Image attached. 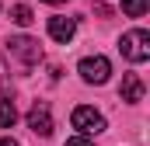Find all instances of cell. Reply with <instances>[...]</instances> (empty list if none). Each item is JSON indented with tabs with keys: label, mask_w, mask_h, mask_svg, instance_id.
Returning a JSON list of instances; mask_svg holds the SVG:
<instances>
[{
	"label": "cell",
	"mask_w": 150,
	"mask_h": 146,
	"mask_svg": "<svg viewBox=\"0 0 150 146\" xmlns=\"http://www.w3.org/2000/svg\"><path fill=\"white\" fill-rule=\"evenodd\" d=\"M77 73H80L84 84H105V80L112 77V63H108L105 56H84V59L77 63Z\"/></svg>",
	"instance_id": "277c9868"
},
{
	"label": "cell",
	"mask_w": 150,
	"mask_h": 146,
	"mask_svg": "<svg viewBox=\"0 0 150 146\" xmlns=\"http://www.w3.org/2000/svg\"><path fill=\"white\" fill-rule=\"evenodd\" d=\"M0 146H18V143H14L11 136H4V139H0Z\"/></svg>",
	"instance_id": "7c38bea8"
},
{
	"label": "cell",
	"mask_w": 150,
	"mask_h": 146,
	"mask_svg": "<svg viewBox=\"0 0 150 146\" xmlns=\"http://www.w3.org/2000/svg\"><path fill=\"white\" fill-rule=\"evenodd\" d=\"M119 52L129 59V63H147L150 59V32L143 28H133V32H126V35L119 38Z\"/></svg>",
	"instance_id": "6da1fadb"
},
{
	"label": "cell",
	"mask_w": 150,
	"mask_h": 146,
	"mask_svg": "<svg viewBox=\"0 0 150 146\" xmlns=\"http://www.w3.org/2000/svg\"><path fill=\"white\" fill-rule=\"evenodd\" d=\"M11 21H14V25H21V28H28V25L35 21V14H32V7H28V4H14V7H11Z\"/></svg>",
	"instance_id": "9c48e42d"
},
{
	"label": "cell",
	"mask_w": 150,
	"mask_h": 146,
	"mask_svg": "<svg viewBox=\"0 0 150 146\" xmlns=\"http://www.w3.org/2000/svg\"><path fill=\"white\" fill-rule=\"evenodd\" d=\"M7 52H11L21 66H35V63H42V45H38L32 35H14V38H7Z\"/></svg>",
	"instance_id": "3957f363"
},
{
	"label": "cell",
	"mask_w": 150,
	"mask_h": 146,
	"mask_svg": "<svg viewBox=\"0 0 150 146\" xmlns=\"http://www.w3.org/2000/svg\"><path fill=\"white\" fill-rule=\"evenodd\" d=\"M150 7V0H122V14L126 18H143Z\"/></svg>",
	"instance_id": "30bf717a"
},
{
	"label": "cell",
	"mask_w": 150,
	"mask_h": 146,
	"mask_svg": "<svg viewBox=\"0 0 150 146\" xmlns=\"http://www.w3.org/2000/svg\"><path fill=\"white\" fill-rule=\"evenodd\" d=\"M67 146H94V139H87V136H70Z\"/></svg>",
	"instance_id": "8fae6325"
},
{
	"label": "cell",
	"mask_w": 150,
	"mask_h": 146,
	"mask_svg": "<svg viewBox=\"0 0 150 146\" xmlns=\"http://www.w3.org/2000/svg\"><path fill=\"white\" fill-rule=\"evenodd\" d=\"M119 98H122L126 105L143 101V80H140L136 73H126V77H122V87H119Z\"/></svg>",
	"instance_id": "52a82bcc"
},
{
	"label": "cell",
	"mask_w": 150,
	"mask_h": 146,
	"mask_svg": "<svg viewBox=\"0 0 150 146\" xmlns=\"http://www.w3.org/2000/svg\"><path fill=\"white\" fill-rule=\"evenodd\" d=\"M14 122H18V108H14V101L0 94V129H11Z\"/></svg>",
	"instance_id": "ba28073f"
},
{
	"label": "cell",
	"mask_w": 150,
	"mask_h": 146,
	"mask_svg": "<svg viewBox=\"0 0 150 146\" xmlns=\"http://www.w3.org/2000/svg\"><path fill=\"white\" fill-rule=\"evenodd\" d=\"M28 129L35 136H52V115H49V105L35 101L32 111H28Z\"/></svg>",
	"instance_id": "5b68a950"
},
{
	"label": "cell",
	"mask_w": 150,
	"mask_h": 146,
	"mask_svg": "<svg viewBox=\"0 0 150 146\" xmlns=\"http://www.w3.org/2000/svg\"><path fill=\"white\" fill-rule=\"evenodd\" d=\"M70 122H74L77 136H87V139L108 129L105 115H101V111H94V108H87V105H80V108H74V115H70Z\"/></svg>",
	"instance_id": "7a4b0ae2"
},
{
	"label": "cell",
	"mask_w": 150,
	"mask_h": 146,
	"mask_svg": "<svg viewBox=\"0 0 150 146\" xmlns=\"http://www.w3.org/2000/svg\"><path fill=\"white\" fill-rule=\"evenodd\" d=\"M74 35H77V21L74 18H49V38H52V42L67 45Z\"/></svg>",
	"instance_id": "8992f818"
},
{
	"label": "cell",
	"mask_w": 150,
	"mask_h": 146,
	"mask_svg": "<svg viewBox=\"0 0 150 146\" xmlns=\"http://www.w3.org/2000/svg\"><path fill=\"white\" fill-rule=\"evenodd\" d=\"M42 4H52V7H56V4H67V0H42Z\"/></svg>",
	"instance_id": "4fadbf2b"
}]
</instances>
